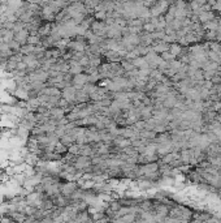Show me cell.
<instances>
[{
	"instance_id": "cell-1",
	"label": "cell",
	"mask_w": 221,
	"mask_h": 223,
	"mask_svg": "<svg viewBox=\"0 0 221 223\" xmlns=\"http://www.w3.org/2000/svg\"><path fill=\"white\" fill-rule=\"evenodd\" d=\"M167 9H168V2L160 0L159 3L153 4V7L150 9V13H151L152 17H160V14H163Z\"/></svg>"
},
{
	"instance_id": "cell-2",
	"label": "cell",
	"mask_w": 221,
	"mask_h": 223,
	"mask_svg": "<svg viewBox=\"0 0 221 223\" xmlns=\"http://www.w3.org/2000/svg\"><path fill=\"white\" fill-rule=\"evenodd\" d=\"M30 31L26 29V27H23V29H21L20 31H17V33H14V41H17L20 45L23 46L27 43V39H29L30 37Z\"/></svg>"
},
{
	"instance_id": "cell-3",
	"label": "cell",
	"mask_w": 221,
	"mask_h": 223,
	"mask_svg": "<svg viewBox=\"0 0 221 223\" xmlns=\"http://www.w3.org/2000/svg\"><path fill=\"white\" fill-rule=\"evenodd\" d=\"M169 47H171V46H169L165 41H163L161 43H159V45H155V46H153V51H155V52H157V54H159V52L163 54V52H165V51H169Z\"/></svg>"
}]
</instances>
